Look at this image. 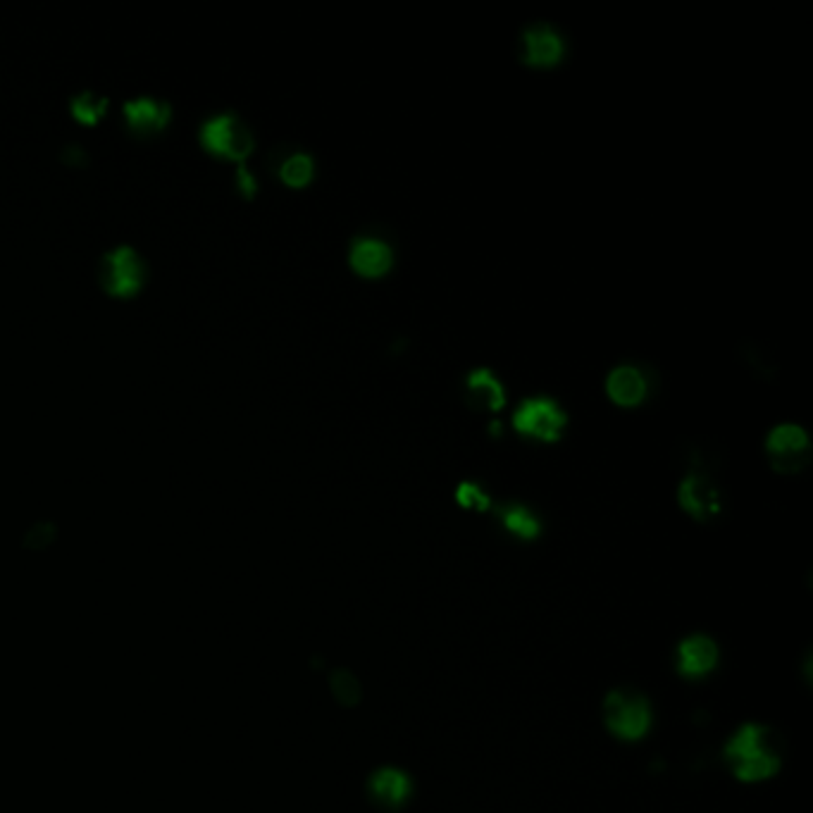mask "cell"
Listing matches in <instances>:
<instances>
[{"mask_svg":"<svg viewBox=\"0 0 813 813\" xmlns=\"http://www.w3.org/2000/svg\"><path fill=\"white\" fill-rule=\"evenodd\" d=\"M332 690L334 697L346 706L356 704V701L361 699V685H358V680L353 678L351 673H346V670H337V673L332 675Z\"/></svg>","mask_w":813,"mask_h":813,"instance_id":"ac0fdd59","label":"cell"},{"mask_svg":"<svg viewBox=\"0 0 813 813\" xmlns=\"http://www.w3.org/2000/svg\"><path fill=\"white\" fill-rule=\"evenodd\" d=\"M768 453H771L775 470L780 473H794L804 468L809 461V437L799 425L785 422L768 434Z\"/></svg>","mask_w":813,"mask_h":813,"instance_id":"8992f818","label":"cell"},{"mask_svg":"<svg viewBox=\"0 0 813 813\" xmlns=\"http://www.w3.org/2000/svg\"><path fill=\"white\" fill-rule=\"evenodd\" d=\"M718 663V647L706 635L687 637L678 649V668L687 678H701Z\"/></svg>","mask_w":813,"mask_h":813,"instance_id":"ba28073f","label":"cell"},{"mask_svg":"<svg viewBox=\"0 0 813 813\" xmlns=\"http://www.w3.org/2000/svg\"><path fill=\"white\" fill-rule=\"evenodd\" d=\"M606 392L620 406H635L647 396V380H644L642 370L632 368V365H618L608 375Z\"/></svg>","mask_w":813,"mask_h":813,"instance_id":"4fadbf2b","label":"cell"},{"mask_svg":"<svg viewBox=\"0 0 813 813\" xmlns=\"http://www.w3.org/2000/svg\"><path fill=\"white\" fill-rule=\"evenodd\" d=\"M456 496H458V501L468 508H480V511H484V508L489 506V496L484 494L482 489L473 482H463L461 487H458Z\"/></svg>","mask_w":813,"mask_h":813,"instance_id":"d6986e66","label":"cell"},{"mask_svg":"<svg viewBox=\"0 0 813 813\" xmlns=\"http://www.w3.org/2000/svg\"><path fill=\"white\" fill-rule=\"evenodd\" d=\"M468 392H470V399H473L477 406L489 408V411H499L506 401L504 387H501V382L496 380L494 372H489L487 368L470 372Z\"/></svg>","mask_w":813,"mask_h":813,"instance_id":"5bb4252c","label":"cell"},{"mask_svg":"<svg viewBox=\"0 0 813 813\" xmlns=\"http://www.w3.org/2000/svg\"><path fill=\"white\" fill-rule=\"evenodd\" d=\"M411 794V780L396 768H382L370 778V797L382 809H399Z\"/></svg>","mask_w":813,"mask_h":813,"instance_id":"30bf717a","label":"cell"},{"mask_svg":"<svg viewBox=\"0 0 813 813\" xmlns=\"http://www.w3.org/2000/svg\"><path fill=\"white\" fill-rule=\"evenodd\" d=\"M124 117H127L129 129L136 134H153L160 132L170 122V105L153 98H139L124 105Z\"/></svg>","mask_w":813,"mask_h":813,"instance_id":"7c38bea8","label":"cell"},{"mask_svg":"<svg viewBox=\"0 0 813 813\" xmlns=\"http://www.w3.org/2000/svg\"><path fill=\"white\" fill-rule=\"evenodd\" d=\"M680 504L694 518L709 520L721 513V496L718 489L701 475L685 477L680 484Z\"/></svg>","mask_w":813,"mask_h":813,"instance_id":"52a82bcc","label":"cell"},{"mask_svg":"<svg viewBox=\"0 0 813 813\" xmlns=\"http://www.w3.org/2000/svg\"><path fill=\"white\" fill-rule=\"evenodd\" d=\"M237 182H239V189L244 191V196H253V194H256V179L251 177V172H248L246 167H239Z\"/></svg>","mask_w":813,"mask_h":813,"instance_id":"ffe728a7","label":"cell"},{"mask_svg":"<svg viewBox=\"0 0 813 813\" xmlns=\"http://www.w3.org/2000/svg\"><path fill=\"white\" fill-rule=\"evenodd\" d=\"M201 144L206 151L227 160H246L253 153V136L239 117L217 115L201 129Z\"/></svg>","mask_w":813,"mask_h":813,"instance_id":"277c9868","label":"cell"},{"mask_svg":"<svg viewBox=\"0 0 813 813\" xmlns=\"http://www.w3.org/2000/svg\"><path fill=\"white\" fill-rule=\"evenodd\" d=\"M513 427L544 442H554L566 427V413L549 399H527L515 408Z\"/></svg>","mask_w":813,"mask_h":813,"instance_id":"5b68a950","label":"cell"},{"mask_svg":"<svg viewBox=\"0 0 813 813\" xmlns=\"http://www.w3.org/2000/svg\"><path fill=\"white\" fill-rule=\"evenodd\" d=\"M604 721L606 728L620 740H639L647 735L651 725L649 701L632 687H618L604 701Z\"/></svg>","mask_w":813,"mask_h":813,"instance_id":"7a4b0ae2","label":"cell"},{"mask_svg":"<svg viewBox=\"0 0 813 813\" xmlns=\"http://www.w3.org/2000/svg\"><path fill=\"white\" fill-rule=\"evenodd\" d=\"M351 265L361 275H382L392 268V248L375 237L356 239L351 246Z\"/></svg>","mask_w":813,"mask_h":813,"instance_id":"8fae6325","label":"cell"},{"mask_svg":"<svg viewBox=\"0 0 813 813\" xmlns=\"http://www.w3.org/2000/svg\"><path fill=\"white\" fill-rule=\"evenodd\" d=\"M98 279H101V287L110 296L127 299V296H134L136 291L144 287L146 265L139 258V253L132 251L129 246H120L115 251H110L108 256H103L101 268H98Z\"/></svg>","mask_w":813,"mask_h":813,"instance_id":"3957f363","label":"cell"},{"mask_svg":"<svg viewBox=\"0 0 813 813\" xmlns=\"http://www.w3.org/2000/svg\"><path fill=\"white\" fill-rule=\"evenodd\" d=\"M725 759L730 771L742 783H761L773 778L780 768V756L775 752L771 730L763 725H742L725 747Z\"/></svg>","mask_w":813,"mask_h":813,"instance_id":"6da1fadb","label":"cell"},{"mask_svg":"<svg viewBox=\"0 0 813 813\" xmlns=\"http://www.w3.org/2000/svg\"><path fill=\"white\" fill-rule=\"evenodd\" d=\"M506 530L520 539H535L539 535V520L525 506H508L501 511Z\"/></svg>","mask_w":813,"mask_h":813,"instance_id":"9a60e30c","label":"cell"},{"mask_svg":"<svg viewBox=\"0 0 813 813\" xmlns=\"http://www.w3.org/2000/svg\"><path fill=\"white\" fill-rule=\"evenodd\" d=\"M279 175H282L284 182L289 186H306L313 177V160L306 153H296L291 155L279 167Z\"/></svg>","mask_w":813,"mask_h":813,"instance_id":"e0dca14e","label":"cell"},{"mask_svg":"<svg viewBox=\"0 0 813 813\" xmlns=\"http://www.w3.org/2000/svg\"><path fill=\"white\" fill-rule=\"evenodd\" d=\"M108 110V98L96 96V93H79L72 98V115L74 120L84 124H96Z\"/></svg>","mask_w":813,"mask_h":813,"instance_id":"2e32d148","label":"cell"},{"mask_svg":"<svg viewBox=\"0 0 813 813\" xmlns=\"http://www.w3.org/2000/svg\"><path fill=\"white\" fill-rule=\"evenodd\" d=\"M563 53V41L549 24H532L523 34V60L530 65H554Z\"/></svg>","mask_w":813,"mask_h":813,"instance_id":"9c48e42d","label":"cell"}]
</instances>
